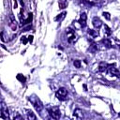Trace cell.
<instances>
[{"instance_id":"obj_27","label":"cell","mask_w":120,"mask_h":120,"mask_svg":"<svg viewBox=\"0 0 120 120\" xmlns=\"http://www.w3.org/2000/svg\"><path fill=\"white\" fill-rule=\"evenodd\" d=\"M18 4H17V0H14V8H17Z\"/></svg>"},{"instance_id":"obj_24","label":"cell","mask_w":120,"mask_h":120,"mask_svg":"<svg viewBox=\"0 0 120 120\" xmlns=\"http://www.w3.org/2000/svg\"><path fill=\"white\" fill-rule=\"evenodd\" d=\"M21 41L23 43V44H26L27 42H28V39H27V38L26 37H24V36H22V38H21Z\"/></svg>"},{"instance_id":"obj_6","label":"cell","mask_w":120,"mask_h":120,"mask_svg":"<svg viewBox=\"0 0 120 120\" xmlns=\"http://www.w3.org/2000/svg\"><path fill=\"white\" fill-rule=\"evenodd\" d=\"M8 20H9V22H8V25L9 27L11 28L12 31H15L17 29V26H18V23H17V21L14 17V15L12 13L9 14V17H8Z\"/></svg>"},{"instance_id":"obj_26","label":"cell","mask_w":120,"mask_h":120,"mask_svg":"<svg viewBox=\"0 0 120 120\" xmlns=\"http://www.w3.org/2000/svg\"><path fill=\"white\" fill-rule=\"evenodd\" d=\"M14 119H22V117L21 116V115H17V116H14Z\"/></svg>"},{"instance_id":"obj_9","label":"cell","mask_w":120,"mask_h":120,"mask_svg":"<svg viewBox=\"0 0 120 120\" xmlns=\"http://www.w3.org/2000/svg\"><path fill=\"white\" fill-rule=\"evenodd\" d=\"M92 24H93V26L95 27V28H97V29H99L101 26H102V21L98 18V17H94L93 18V20H92Z\"/></svg>"},{"instance_id":"obj_21","label":"cell","mask_w":120,"mask_h":120,"mask_svg":"<svg viewBox=\"0 0 120 120\" xmlns=\"http://www.w3.org/2000/svg\"><path fill=\"white\" fill-rule=\"evenodd\" d=\"M73 65H74V67H75L76 68H81V65H82L81 60H79V59H75V60L73 61Z\"/></svg>"},{"instance_id":"obj_5","label":"cell","mask_w":120,"mask_h":120,"mask_svg":"<svg viewBox=\"0 0 120 120\" xmlns=\"http://www.w3.org/2000/svg\"><path fill=\"white\" fill-rule=\"evenodd\" d=\"M0 117L3 119L8 118V109L4 102H0Z\"/></svg>"},{"instance_id":"obj_13","label":"cell","mask_w":120,"mask_h":120,"mask_svg":"<svg viewBox=\"0 0 120 120\" xmlns=\"http://www.w3.org/2000/svg\"><path fill=\"white\" fill-rule=\"evenodd\" d=\"M107 68H108V64L105 63V62H100L99 65H98V71L99 72H104L107 70Z\"/></svg>"},{"instance_id":"obj_22","label":"cell","mask_w":120,"mask_h":120,"mask_svg":"<svg viewBox=\"0 0 120 120\" xmlns=\"http://www.w3.org/2000/svg\"><path fill=\"white\" fill-rule=\"evenodd\" d=\"M16 78H17V80H19L21 82H24L26 81V78H25L22 74H18V75L16 76Z\"/></svg>"},{"instance_id":"obj_8","label":"cell","mask_w":120,"mask_h":120,"mask_svg":"<svg viewBox=\"0 0 120 120\" xmlns=\"http://www.w3.org/2000/svg\"><path fill=\"white\" fill-rule=\"evenodd\" d=\"M86 19H87V16H86V13L85 12H82L80 16V19L78 20V22L79 24L82 26V27H85L86 26Z\"/></svg>"},{"instance_id":"obj_20","label":"cell","mask_w":120,"mask_h":120,"mask_svg":"<svg viewBox=\"0 0 120 120\" xmlns=\"http://www.w3.org/2000/svg\"><path fill=\"white\" fill-rule=\"evenodd\" d=\"M104 33H105L106 36H111L112 35V30L107 24H104Z\"/></svg>"},{"instance_id":"obj_4","label":"cell","mask_w":120,"mask_h":120,"mask_svg":"<svg viewBox=\"0 0 120 120\" xmlns=\"http://www.w3.org/2000/svg\"><path fill=\"white\" fill-rule=\"evenodd\" d=\"M66 34H67V36H68V43L73 44V43L76 42V40H77V36H76L75 32H74L72 29L67 28Z\"/></svg>"},{"instance_id":"obj_12","label":"cell","mask_w":120,"mask_h":120,"mask_svg":"<svg viewBox=\"0 0 120 120\" xmlns=\"http://www.w3.org/2000/svg\"><path fill=\"white\" fill-rule=\"evenodd\" d=\"M73 115L76 117V118H82L83 117V112H82V111L81 110V109H79V108H76L75 110H74V112H73Z\"/></svg>"},{"instance_id":"obj_17","label":"cell","mask_w":120,"mask_h":120,"mask_svg":"<svg viewBox=\"0 0 120 120\" xmlns=\"http://www.w3.org/2000/svg\"><path fill=\"white\" fill-rule=\"evenodd\" d=\"M66 14H67L66 11H64V12H62V13H60V14H58V15L54 18V20L57 21V22H62V21L66 18Z\"/></svg>"},{"instance_id":"obj_23","label":"cell","mask_w":120,"mask_h":120,"mask_svg":"<svg viewBox=\"0 0 120 120\" xmlns=\"http://www.w3.org/2000/svg\"><path fill=\"white\" fill-rule=\"evenodd\" d=\"M102 15L104 16V18H106V20H108V21L111 20V15H110L109 12H105V11H104V12L102 13Z\"/></svg>"},{"instance_id":"obj_14","label":"cell","mask_w":120,"mask_h":120,"mask_svg":"<svg viewBox=\"0 0 120 120\" xmlns=\"http://www.w3.org/2000/svg\"><path fill=\"white\" fill-rule=\"evenodd\" d=\"M32 19H33V14H32V13H29V14H28V18H27L26 20H22V21L21 22V25L22 26V25H25V24H27V23H30V22H32Z\"/></svg>"},{"instance_id":"obj_7","label":"cell","mask_w":120,"mask_h":120,"mask_svg":"<svg viewBox=\"0 0 120 120\" xmlns=\"http://www.w3.org/2000/svg\"><path fill=\"white\" fill-rule=\"evenodd\" d=\"M107 70H108V72L110 73V74H112V75H114V76H116L117 78H119V70L114 67V65H109L108 64V68H107Z\"/></svg>"},{"instance_id":"obj_11","label":"cell","mask_w":120,"mask_h":120,"mask_svg":"<svg viewBox=\"0 0 120 120\" xmlns=\"http://www.w3.org/2000/svg\"><path fill=\"white\" fill-rule=\"evenodd\" d=\"M89 41L91 42L90 47H89V51H90L92 53H96V52H98V45H97V43L94 42L93 40H90V39H89Z\"/></svg>"},{"instance_id":"obj_3","label":"cell","mask_w":120,"mask_h":120,"mask_svg":"<svg viewBox=\"0 0 120 120\" xmlns=\"http://www.w3.org/2000/svg\"><path fill=\"white\" fill-rule=\"evenodd\" d=\"M55 96H56V98L59 99V100H61V101H64V100H66L68 98V90L65 88V87H60L57 91H56V93H55Z\"/></svg>"},{"instance_id":"obj_16","label":"cell","mask_w":120,"mask_h":120,"mask_svg":"<svg viewBox=\"0 0 120 120\" xmlns=\"http://www.w3.org/2000/svg\"><path fill=\"white\" fill-rule=\"evenodd\" d=\"M58 5H59V8L61 9H64L68 7V0H58Z\"/></svg>"},{"instance_id":"obj_1","label":"cell","mask_w":120,"mask_h":120,"mask_svg":"<svg viewBox=\"0 0 120 120\" xmlns=\"http://www.w3.org/2000/svg\"><path fill=\"white\" fill-rule=\"evenodd\" d=\"M28 100L32 103V105L34 106L35 110H36L38 112H41V110H42V108H43V105H42V102L40 101V99H39L37 96H35V95L30 96V97L28 98Z\"/></svg>"},{"instance_id":"obj_10","label":"cell","mask_w":120,"mask_h":120,"mask_svg":"<svg viewBox=\"0 0 120 120\" xmlns=\"http://www.w3.org/2000/svg\"><path fill=\"white\" fill-rule=\"evenodd\" d=\"M79 4H80L81 7L87 8H91V7H93V6H95V3L90 2V1H88V0H80Z\"/></svg>"},{"instance_id":"obj_25","label":"cell","mask_w":120,"mask_h":120,"mask_svg":"<svg viewBox=\"0 0 120 120\" xmlns=\"http://www.w3.org/2000/svg\"><path fill=\"white\" fill-rule=\"evenodd\" d=\"M27 38H27V39H28V42H30V43H32V41H33V36L31 35V36H29V37H27Z\"/></svg>"},{"instance_id":"obj_15","label":"cell","mask_w":120,"mask_h":120,"mask_svg":"<svg viewBox=\"0 0 120 120\" xmlns=\"http://www.w3.org/2000/svg\"><path fill=\"white\" fill-rule=\"evenodd\" d=\"M100 43H102L106 48H111L112 47V42L109 38H102L100 40Z\"/></svg>"},{"instance_id":"obj_19","label":"cell","mask_w":120,"mask_h":120,"mask_svg":"<svg viewBox=\"0 0 120 120\" xmlns=\"http://www.w3.org/2000/svg\"><path fill=\"white\" fill-rule=\"evenodd\" d=\"M27 118L28 119H30V120H35V119H37V116L34 114V112H32V111H30V110H27Z\"/></svg>"},{"instance_id":"obj_2","label":"cell","mask_w":120,"mask_h":120,"mask_svg":"<svg viewBox=\"0 0 120 120\" xmlns=\"http://www.w3.org/2000/svg\"><path fill=\"white\" fill-rule=\"evenodd\" d=\"M48 112L50 114V116L52 119H59L61 116V112H60V109L57 106H52L51 108L48 109Z\"/></svg>"},{"instance_id":"obj_18","label":"cell","mask_w":120,"mask_h":120,"mask_svg":"<svg viewBox=\"0 0 120 120\" xmlns=\"http://www.w3.org/2000/svg\"><path fill=\"white\" fill-rule=\"evenodd\" d=\"M87 33H88V35H90V37L91 38H97L98 36V32L97 31V30H94V29H89L88 31H87Z\"/></svg>"}]
</instances>
